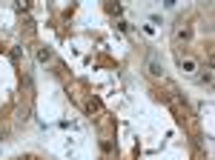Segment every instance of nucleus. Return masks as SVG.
<instances>
[{
	"instance_id": "obj_1",
	"label": "nucleus",
	"mask_w": 215,
	"mask_h": 160,
	"mask_svg": "<svg viewBox=\"0 0 215 160\" xmlns=\"http://www.w3.org/2000/svg\"><path fill=\"white\" fill-rule=\"evenodd\" d=\"M181 66L186 69V72H192V69H195V63H192V60H181Z\"/></svg>"
}]
</instances>
